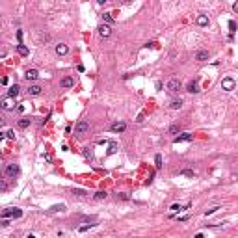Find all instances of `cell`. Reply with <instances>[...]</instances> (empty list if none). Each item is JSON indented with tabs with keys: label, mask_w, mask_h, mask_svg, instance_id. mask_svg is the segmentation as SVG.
I'll list each match as a JSON object with an SVG mask.
<instances>
[{
	"label": "cell",
	"mask_w": 238,
	"mask_h": 238,
	"mask_svg": "<svg viewBox=\"0 0 238 238\" xmlns=\"http://www.w3.org/2000/svg\"><path fill=\"white\" fill-rule=\"evenodd\" d=\"M89 132V123L86 121V119H80V121L75 125V136H84V134H87Z\"/></svg>",
	"instance_id": "6da1fadb"
},
{
	"label": "cell",
	"mask_w": 238,
	"mask_h": 238,
	"mask_svg": "<svg viewBox=\"0 0 238 238\" xmlns=\"http://www.w3.org/2000/svg\"><path fill=\"white\" fill-rule=\"evenodd\" d=\"M20 216H22L20 208H6L0 212V218H20Z\"/></svg>",
	"instance_id": "7a4b0ae2"
},
{
	"label": "cell",
	"mask_w": 238,
	"mask_h": 238,
	"mask_svg": "<svg viewBox=\"0 0 238 238\" xmlns=\"http://www.w3.org/2000/svg\"><path fill=\"white\" fill-rule=\"evenodd\" d=\"M108 130H110V132H115V134L125 132V130H127V123H125V121H113V123H110Z\"/></svg>",
	"instance_id": "3957f363"
},
{
	"label": "cell",
	"mask_w": 238,
	"mask_h": 238,
	"mask_svg": "<svg viewBox=\"0 0 238 238\" xmlns=\"http://www.w3.org/2000/svg\"><path fill=\"white\" fill-rule=\"evenodd\" d=\"M19 173H20V168H19L17 164H9L8 168H6V171H4V175H6L8 179H15Z\"/></svg>",
	"instance_id": "277c9868"
},
{
	"label": "cell",
	"mask_w": 238,
	"mask_h": 238,
	"mask_svg": "<svg viewBox=\"0 0 238 238\" xmlns=\"http://www.w3.org/2000/svg\"><path fill=\"white\" fill-rule=\"evenodd\" d=\"M165 87H168V91H169V93H177V91L182 87V84H180V80H179V78H171V80L168 82V86H165Z\"/></svg>",
	"instance_id": "5b68a950"
},
{
	"label": "cell",
	"mask_w": 238,
	"mask_h": 238,
	"mask_svg": "<svg viewBox=\"0 0 238 238\" xmlns=\"http://www.w3.org/2000/svg\"><path fill=\"white\" fill-rule=\"evenodd\" d=\"M0 108H2V110H6V112L15 110V102H13V99H11V97L2 99V101H0Z\"/></svg>",
	"instance_id": "8992f818"
},
{
	"label": "cell",
	"mask_w": 238,
	"mask_h": 238,
	"mask_svg": "<svg viewBox=\"0 0 238 238\" xmlns=\"http://www.w3.org/2000/svg\"><path fill=\"white\" fill-rule=\"evenodd\" d=\"M192 139H194V134H190V132H182V134L175 136L173 143H182V141H192Z\"/></svg>",
	"instance_id": "52a82bcc"
},
{
	"label": "cell",
	"mask_w": 238,
	"mask_h": 238,
	"mask_svg": "<svg viewBox=\"0 0 238 238\" xmlns=\"http://www.w3.org/2000/svg\"><path fill=\"white\" fill-rule=\"evenodd\" d=\"M97 30H99V35H101V37H104V39L112 35V26H108V24H101Z\"/></svg>",
	"instance_id": "ba28073f"
},
{
	"label": "cell",
	"mask_w": 238,
	"mask_h": 238,
	"mask_svg": "<svg viewBox=\"0 0 238 238\" xmlns=\"http://www.w3.org/2000/svg\"><path fill=\"white\" fill-rule=\"evenodd\" d=\"M234 86H236L234 78H223V80H221V87H223L225 91H232V89H234Z\"/></svg>",
	"instance_id": "9c48e42d"
},
{
	"label": "cell",
	"mask_w": 238,
	"mask_h": 238,
	"mask_svg": "<svg viewBox=\"0 0 238 238\" xmlns=\"http://www.w3.org/2000/svg\"><path fill=\"white\" fill-rule=\"evenodd\" d=\"M41 93H43V87L37 86V84H32V86L28 87V95H32V97H35V95H41Z\"/></svg>",
	"instance_id": "30bf717a"
},
{
	"label": "cell",
	"mask_w": 238,
	"mask_h": 238,
	"mask_svg": "<svg viewBox=\"0 0 238 238\" xmlns=\"http://www.w3.org/2000/svg\"><path fill=\"white\" fill-rule=\"evenodd\" d=\"M67 52H69V46H67L65 43H58V45H56V54H58V56H65Z\"/></svg>",
	"instance_id": "8fae6325"
},
{
	"label": "cell",
	"mask_w": 238,
	"mask_h": 238,
	"mask_svg": "<svg viewBox=\"0 0 238 238\" xmlns=\"http://www.w3.org/2000/svg\"><path fill=\"white\" fill-rule=\"evenodd\" d=\"M24 78H26V80H37V78H39V71H37V69H28L26 75H24Z\"/></svg>",
	"instance_id": "7c38bea8"
},
{
	"label": "cell",
	"mask_w": 238,
	"mask_h": 238,
	"mask_svg": "<svg viewBox=\"0 0 238 238\" xmlns=\"http://www.w3.org/2000/svg\"><path fill=\"white\" fill-rule=\"evenodd\" d=\"M60 86H61V87H73V86H75V78H71V76H65V78L60 82Z\"/></svg>",
	"instance_id": "4fadbf2b"
},
{
	"label": "cell",
	"mask_w": 238,
	"mask_h": 238,
	"mask_svg": "<svg viewBox=\"0 0 238 238\" xmlns=\"http://www.w3.org/2000/svg\"><path fill=\"white\" fill-rule=\"evenodd\" d=\"M19 91H20V87H19V84H13L9 89H8V97H17V95H19Z\"/></svg>",
	"instance_id": "5bb4252c"
},
{
	"label": "cell",
	"mask_w": 238,
	"mask_h": 238,
	"mask_svg": "<svg viewBox=\"0 0 238 238\" xmlns=\"http://www.w3.org/2000/svg\"><path fill=\"white\" fill-rule=\"evenodd\" d=\"M17 52H19L20 56H28V54H30L28 46H26V45H22V43H19V45H17Z\"/></svg>",
	"instance_id": "9a60e30c"
},
{
	"label": "cell",
	"mask_w": 238,
	"mask_h": 238,
	"mask_svg": "<svg viewBox=\"0 0 238 238\" xmlns=\"http://www.w3.org/2000/svg\"><path fill=\"white\" fill-rule=\"evenodd\" d=\"M195 22H197V24H199V26H208V17L201 13V15H197V19H195Z\"/></svg>",
	"instance_id": "2e32d148"
},
{
	"label": "cell",
	"mask_w": 238,
	"mask_h": 238,
	"mask_svg": "<svg viewBox=\"0 0 238 238\" xmlns=\"http://www.w3.org/2000/svg\"><path fill=\"white\" fill-rule=\"evenodd\" d=\"M30 123H32V119H28V117H22V119H19V128H28L30 127Z\"/></svg>",
	"instance_id": "e0dca14e"
},
{
	"label": "cell",
	"mask_w": 238,
	"mask_h": 238,
	"mask_svg": "<svg viewBox=\"0 0 238 238\" xmlns=\"http://www.w3.org/2000/svg\"><path fill=\"white\" fill-rule=\"evenodd\" d=\"M186 91H190V93H197L199 91V84L195 82V80H192L188 84V87H186Z\"/></svg>",
	"instance_id": "ac0fdd59"
},
{
	"label": "cell",
	"mask_w": 238,
	"mask_h": 238,
	"mask_svg": "<svg viewBox=\"0 0 238 238\" xmlns=\"http://www.w3.org/2000/svg\"><path fill=\"white\" fill-rule=\"evenodd\" d=\"M195 60H197V61H206V60H208V52H206V50H199V52L195 54Z\"/></svg>",
	"instance_id": "d6986e66"
},
{
	"label": "cell",
	"mask_w": 238,
	"mask_h": 238,
	"mask_svg": "<svg viewBox=\"0 0 238 238\" xmlns=\"http://www.w3.org/2000/svg\"><path fill=\"white\" fill-rule=\"evenodd\" d=\"M188 206H190V205H186V206H182V205H179V203H175V205H171V206H169V210H171V212H182V210H186Z\"/></svg>",
	"instance_id": "ffe728a7"
},
{
	"label": "cell",
	"mask_w": 238,
	"mask_h": 238,
	"mask_svg": "<svg viewBox=\"0 0 238 238\" xmlns=\"http://www.w3.org/2000/svg\"><path fill=\"white\" fill-rule=\"evenodd\" d=\"M93 197H95V199H97V201H102V199H106V197H108V194L104 192V190H99V192H97V194H95Z\"/></svg>",
	"instance_id": "44dd1931"
},
{
	"label": "cell",
	"mask_w": 238,
	"mask_h": 238,
	"mask_svg": "<svg viewBox=\"0 0 238 238\" xmlns=\"http://www.w3.org/2000/svg\"><path fill=\"white\" fill-rule=\"evenodd\" d=\"M169 106H171L173 110H179V108H182V99H173Z\"/></svg>",
	"instance_id": "7402d4cb"
},
{
	"label": "cell",
	"mask_w": 238,
	"mask_h": 238,
	"mask_svg": "<svg viewBox=\"0 0 238 238\" xmlns=\"http://www.w3.org/2000/svg\"><path fill=\"white\" fill-rule=\"evenodd\" d=\"M65 210V205H54L49 208V212H63Z\"/></svg>",
	"instance_id": "603a6c76"
},
{
	"label": "cell",
	"mask_w": 238,
	"mask_h": 238,
	"mask_svg": "<svg viewBox=\"0 0 238 238\" xmlns=\"http://www.w3.org/2000/svg\"><path fill=\"white\" fill-rule=\"evenodd\" d=\"M102 20H104V22H106V24L110 26V24H112V22H113V17H112L110 13H102Z\"/></svg>",
	"instance_id": "cb8c5ba5"
},
{
	"label": "cell",
	"mask_w": 238,
	"mask_h": 238,
	"mask_svg": "<svg viewBox=\"0 0 238 238\" xmlns=\"http://www.w3.org/2000/svg\"><path fill=\"white\" fill-rule=\"evenodd\" d=\"M97 223H89V225H82V227H78V232H86V231H89L91 227H95Z\"/></svg>",
	"instance_id": "d4e9b609"
},
{
	"label": "cell",
	"mask_w": 238,
	"mask_h": 238,
	"mask_svg": "<svg viewBox=\"0 0 238 238\" xmlns=\"http://www.w3.org/2000/svg\"><path fill=\"white\" fill-rule=\"evenodd\" d=\"M229 30H231V37H232V34L236 32V22L234 20H229Z\"/></svg>",
	"instance_id": "484cf974"
},
{
	"label": "cell",
	"mask_w": 238,
	"mask_h": 238,
	"mask_svg": "<svg viewBox=\"0 0 238 238\" xmlns=\"http://www.w3.org/2000/svg\"><path fill=\"white\" fill-rule=\"evenodd\" d=\"M180 175H184V177H195V173H194L192 169H182Z\"/></svg>",
	"instance_id": "4316f807"
},
{
	"label": "cell",
	"mask_w": 238,
	"mask_h": 238,
	"mask_svg": "<svg viewBox=\"0 0 238 238\" xmlns=\"http://www.w3.org/2000/svg\"><path fill=\"white\" fill-rule=\"evenodd\" d=\"M154 162H156V169H160V168H162V156L156 154V156H154Z\"/></svg>",
	"instance_id": "83f0119b"
},
{
	"label": "cell",
	"mask_w": 238,
	"mask_h": 238,
	"mask_svg": "<svg viewBox=\"0 0 238 238\" xmlns=\"http://www.w3.org/2000/svg\"><path fill=\"white\" fill-rule=\"evenodd\" d=\"M117 153V143H110V149H108V154H113Z\"/></svg>",
	"instance_id": "f1b7e54d"
},
{
	"label": "cell",
	"mask_w": 238,
	"mask_h": 238,
	"mask_svg": "<svg viewBox=\"0 0 238 238\" xmlns=\"http://www.w3.org/2000/svg\"><path fill=\"white\" fill-rule=\"evenodd\" d=\"M168 132H169V134H177V132H179V125H171Z\"/></svg>",
	"instance_id": "f546056e"
},
{
	"label": "cell",
	"mask_w": 238,
	"mask_h": 238,
	"mask_svg": "<svg viewBox=\"0 0 238 238\" xmlns=\"http://www.w3.org/2000/svg\"><path fill=\"white\" fill-rule=\"evenodd\" d=\"M216 210H220V206H212V208H208V210L205 212V216H208V214H214Z\"/></svg>",
	"instance_id": "4dcf8cb0"
},
{
	"label": "cell",
	"mask_w": 238,
	"mask_h": 238,
	"mask_svg": "<svg viewBox=\"0 0 238 238\" xmlns=\"http://www.w3.org/2000/svg\"><path fill=\"white\" fill-rule=\"evenodd\" d=\"M117 199H125L127 201V199H130V195L128 194H117Z\"/></svg>",
	"instance_id": "1f68e13d"
},
{
	"label": "cell",
	"mask_w": 238,
	"mask_h": 238,
	"mask_svg": "<svg viewBox=\"0 0 238 238\" xmlns=\"http://www.w3.org/2000/svg\"><path fill=\"white\" fill-rule=\"evenodd\" d=\"M73 194H76V195H86L84 190H73Z\"/></svg>",
	"instance_id": "d6a6232c"
},
{
	"label": "cell",
	"mask_w": 238,
	"mask_h": 238,
	"mask_svg": "<svg viewBox=\"0 0 238 238\" xmlns=\"http://www.w3.org/2000/svg\"><path fill=\"white\" fill-rule=\"evenodd\" d=\"M6 136H8L9 139H13V138H15V134H13V130H8V132H6Z\"/></svg>",
	"instance_id": "836d02e7"
},
{
	"label": "cell",
	"mask_w": 238,
	"mask_h": 238,
	"mask_svg": "<svg viewBox=\"0 0 238 238\" xmlns=\"http://www.w3.org/2000/svg\"><path fill=\"white\" fill-rule=\"evenodd\" d=\"M6 56V50H2V49H0V58H4Z\"/></svg>",
	"instance_id": "e575fe53"
},
{
	"label": "cell",
	"mask_w": 238,
	"mask_h": 238,
	"mask_svg": "<svg viewBox=\"0 0 238 238\" xmlns=\"http://www.w3.org/2000/svg\"><path fill=\"white\" fill-rule=\"evenodd\" d=\"M0 190H6V184H0Z\"/></svg>",
	"instance_id": "d590c367"
},
{
	"label": "cell",
	"mask_w": 238,
	"mask_h": 238,
	"mask_svg": "<svg viewBox=\"0 0 238 238\" xmlns=\"http://www.w3.org/2000/svg\"><path fill=\"white\" fill-rule=\"evenodd\" d=\"M2 125H4V121H2V119H0V127H2Z\"/></svg>",
	"instance_id": "8d00e7d4"
}]
</instances>
